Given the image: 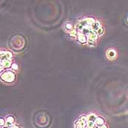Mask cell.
Returning <instances> with one entry per match:
<instances>
[{
  "label": "cell",
  "instance_id": "1",
  "mask_svg": "<svg viewBox=\"0 0 128 128\" xmlns=\"http://www.w3.org/2000/svg\"><path fill=\"white\" fill-rule=\"evenodd\" d=\"M0 79L5 83H13L15 79V75L13 72L7 70L0 76Z\"/></svg>",
  "mask_w": 128,
  "mask_h": 128
},
{
  "label": "cell",
  "instance_id": "2",
  "mask_svg": "<svg viewBox=\"0 0 128 128\" xmlns=\"http://www.w3.org/2000/svg\"><path fill=\"white\" fill-rule=\"evenodd\" d=\"M13 58V53L10 51H1L0 52V60H11Z\"/></svg>",
  "mask_w": 128,
  "mask_h": 128
},
{
  "label": "cell",
  "instance_id": "3",
  "mask_svg": "<svg viewBox=\"0 0 128 128\" xmlns=\"http://www.w3.org/2000/svg\"><path fill=\"white\" fill-rule=\"evenodd\" d=\"M14 124H15V118L13 116H8L6 118L5 126L8 128H11L12 127L14 126Z\"/></svg>",
  "mask_w": 128,
  "mask_h": 128
},
{
  "label": "cell",
  "instance_id": "4",
  "mask_svg": "<svg viewBox=\"0 0 128 128\" xmlns=\"http://www.w3.org/2000/svg\"><path fill=\"white\" fill-rule=\"evenodd\" d=\"M75 128H85L87 125V123L82 121L81 119L79 120H77L75 122Z\"/></svg>",
  "mask_w": 128,
  "mask_h": 128
},
{
  "label": "cell",
  "instance_id": "5",
  "mask_svg": "<svg viewBox=\"0 0 128 128\" xmlns=\"http://www.w3.org/2000/svg\"><path fill=\"white\" fill-rule=\"evenodd\" d=\"M78 40L81 43H83V44H84L87 42V39H86V35L84 34L81 33V32H79L78 34Z\"/></svg>",
  "mask_w": 128,
  "mask_h": 128
},
{
  "label": "cell",
  "instance_id": "6",
  "mask_svg": "<svg viewBox=\"0 0 128 128\" xmlns=\"http://www.w3.org/2000/svg\"><path fill=\"white\" fill-rule=\"evenodd\" d=\"M116 51L114 50V49H110L109 51H108L107 52V57L109 58V59H114L116 57Z\"/></svg>",
  "mask_w": 128,
  "mask_h": 128
},
{
  "label": "cell",
  "instance_id": "7",
  "mask_svg": "<svg viewBox=\"0 0 128 128\" xmlns=\"http://www.w3.org/2000/svg\"><path fill=\"white\" fill-rule=\"evenodd\" d=\"M88 38H90L91 40H96L97 39V34L96 32H94V31H91L88 34Z\"/></svg>",
  "mask_w": 128,
  "mask_h": 128
},
{
  "label": "cell",
  "instance_id": "8",
  "mask_svg": "<svg viewBox=\"0 0 128 128\" xmlns=\"http://www.w3.org/2000/svg\"><path fill=\"white\" fill-rule=\"evenodd\" d=\"M101 26V24L100 21H95L92 25L91 26V28L92 29V31L94 32H97L98 30V29Z\"/></svg>",
  "mask_w": 128,
  "mask_h": 128
},
{
  "label": "cell",
  "instance_id": "9",
  "mask_svg": "<svg viewBox=\"0 0 128 128\" xmlns=\"http://www.w3.org/2000/svg\"><path fill=\"white\" fill-rule=\"evenodd\" d=\"M2 65L4 68H10L12 67V62L11 60H5V61H2Z\"/></svg>",
  "mask_w": 128,
  "mask_h": 128
},
{
  "label": "cell",
  "instance_id": "10",
  "mask_svg": "<svg viewBox=\"0 0 128 128\" xmlns=\"http://www.w3.org/2000/svg\"><path fill=\"white\" fill-rule=\"evenodd\" d=\"M95 124L98 125V126H102L103 124H105V119L102 117L100 116H97L96 121H95Z\"/></svg>",
  "mask_w": 128,
  "mask_h": 128
},
{
  "label": "cell",
  "instance_id": "11",
  "mask_svg": "<svg viewBox=\"0 0 128 128\" xmlns=\"http://www.w3.org/2000/svg\"><path fill=\"white\" fill-rule=\"evenodd\" d=\"M97 118V116L95 114H90V115L87 117V119H88V122H95Z\"/></svg>",
  "mask_w": 128,
  "mask_h": 128
},
{
  "label": "cell",
  "instance_id": "12",
  "mask_svg": "<svg viewBox=\"0 0 128 128\" xmlns=\"http://www.w3.org/2000/svg\"><path fill=\"white\" fill-rule=\"evenodd\" d=\"M86 126H87L88 128H93V127H95V122H88Z\"/></svg>",
  "mask_w": 128,
  "mask_h": 128
},
{
  "label": "cell",
  "instance_id": "13",
  "mask_svg": "<svg viewBox=\"0 0 128 128\" xmlns=\"http://www.w3.org/2000/svg\"><path fill=\"white\" fill-rule=\"evenodd\" d=\"M87 42H88V45H90V46H93L95 44V40H91L90 38H88Z\"/></svg>",
  "mask_w": 128,
  "mask_h": 128
},
{
  "label": "cell",
  "instance_id": "14",
  "mask_svg": "<svg viewBox=\"0 0 128 128\" xmlns=\"http://www.w3.org/2000/svg\"><path fill=\"white\" fill-rule=\"evenodd\" d=\"M96 32H97V34L98 35H102V34L104 33V29H103V27L100 26Z\"/></svg>",
  "mask_w": 128,
  "mask_h": 128
},
{
  "label": "cell",
  "instance_id": "15",
  "mask_svg": "<svg viewBox=\"0 0 128 128\" xmlns=\"http://www.w3.org/2000/svg\"><path fill=\"white\" fill-rule=\"evenodd\" d=\"M6 120L4 118H0V127H4L5 125Z\"/></svg>",
  "mask_w": 128,
  "mask_h": 128
},
{
  "label": "cell",
  "instance_id": "16",
  "mask_svg": "<svg viewBox=\"0 0 128 128\" xmlns=\"http://www.w3.org/2000/svg\"><path fill=\"white\" fill-rule=\"evenodd\" d=\"M70 35L71 36V37H76L78 34H77V32L76 31V30H72V31H71V32L70 33Z\"/></svg>",
  "mask_w": 128,
  "mask_h": 128
},
{
  "label": "cell",
  "instance_id": "17",
  "mask_svg": "<svg viewBox=\"0 0 128 128\" xmlns=\"http://www.w3.org/2000/svg\"><path fill=\"white\" fill-rule=\"evenodd\" d=\"M12 68H13V70H18V67L17 64H12Z\"/></svg>",
  "mask_w": 128,
  "mask_h": 128
},
{
  "label": "cell",
  "instance_id": "18",
  "mask_svg": "<svg viewBox=\"0 0 128 128\" xmlns=\"http://www.w3.org/2000/svg\"><path fill=\"white\" fill-rule=\"evenodd\" d=\"M66 27L67 29H72V25L70 24H66Z\"/></svg>",
  "mask_w": 128,
  "mask_h": 128
},
{
  "label": "cell",
  "instance_id": "19",
  "mask_svg": "<svg viewBox=\"0 0 128 128\" xmlns=\"http://www.w3.org/2000/svg\"><path fill=\"white\" fill-rule=\"evenodd\" d=\"M99 128H108V126H107V125H105V124H103V125L100 126Z\"/></svg>",
  "mask_w": 128,
  "mask_h": 128
},
{
  "label": "cell",
  "instance_id": "20",
  "mask_svg": "<svg viewBox=\"0 0 128 128\" xmlns=\"http://www.w3.org/2000/svg\"><path fill=\"white\" fill-rule=\"evenodd\" d=\"M11 128H19V127H18V126H16V125H14L13 127H12Z\"/></svg>",
  "mask_w": 128,
  "mask_h": 128
},
{
  "label": "cell",
  "instance_id": "21",
  "mask_svg": "<svg viewBox=\"0 0 128 128\" xmlns=\"http://www.w3.org/2000/svg\"><path fill=\"white\" fill-rule=\"evenodd\" d=\"M2 128H8V127H2Z\"/></svg>",
  "mask_w": 128,
  "mask_h": 128
},
{
  "label": "cell",
  "instance_id": "22",
  "mask_svg": "<svg viewBox=\"0 0 128 128\" xmlns=\"http://www.w3.org/2000/svg\"><path fill=\"white\" fill-rule=\"evenodd\" d=\"M93 128H98V127H93Z\"/></svg>",
  "mask_w": 128,
  "mask_h": 128
},
{
  "label": "cell",
  "instance_id": "23",
  "mask_svg": "<svg viewBox=\"0 0 128 128\" xmlns=\"http://www.w3.org/2000/svg\"><path fill=\"white\" fill-rule=\"evenodd\" d=\"M127 21H128V18H127Z\"/></svg>",
  "mask_w": 128,
  "mask_h": 128
}]
</instances>
